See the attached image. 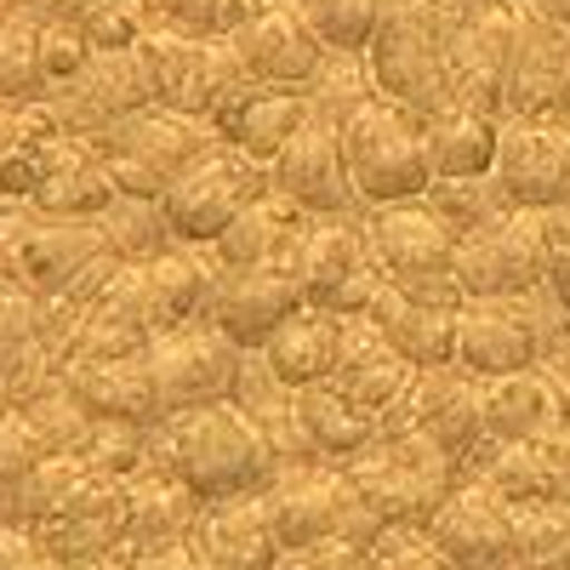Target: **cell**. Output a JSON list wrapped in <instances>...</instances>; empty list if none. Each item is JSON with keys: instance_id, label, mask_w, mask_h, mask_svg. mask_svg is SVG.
<instances>
[{"instance_id": "cell-55", "label": "cell", "mask_w": 570, "mask_h": 570, "mask_svg": "<svg viewBox=\"0 0 570 570\" xmlns=\"http://www.w3.org/2000/svg\"><path fill=\"white\" fill-rule=\"evenodd\" d=\"M23 109H29V104H0V166H7V155L23 142V126H29Z\"/></svg>"}, {"instance_id": "cell-12", "label": "cell", "mask_w": 570, "mask_h": 570, "mask_svg": "<svg viewBox=\"0 0 570 570\" xmlns=\"http://www.w3.org/2000/svg\"><path fill=\"white\" fill-rule=\"evenodd\" d=\"M456 285L468 303L491 297H525L548 285V234L542 212H502L462 234L456 246Z\"/></svg>"}, {"instance_id": "cell-5", "label": "cell", "mask_w": 570, "mask_h": 570, "mask_svg": "<svg viewBox=\"0 0 570 570\" xmlns=\"http://www.w3.org/2000/svg\"><path fill=\"white\" fill-rule=\"evenodd\" d=\"M268 513H274V531L285 548H303V542H354V548H376L389 537V519L376 513L360 485L348 480L343 468L314 462V468H285L279 480L263 491Z\"/></svg>"}, {"instance_id": "cell-50", "label": "cell", "mask_w": 570, "mask_h": 570, "mask_svg": "<svg viewBox=\"0 0 570 570\" xmlns=\"http://www.w3.org/2000/svg\"><path fill=\"white\" fill-rule=\"evenodd\" d=\"M542 234H548V292L570 314V206L542 212Z\"/></svg>"}, {"instance_id": "cell-11", "label": "cell", "mask_w": 570, "mask_h": 570, "mask_svg": "<svg viewBox=\"0 0 570 570\" xmlns=\"http://www.w3.org/2000/svg\"><path fill=\"white\" fill-rule=\"evenodd\" d=\"M149 371L160 389V411L183 416V411L234 400L240 371H246V348L228 343L212 320H188V325H171L149 343Z\"/></svg>"}, {"instance_id": "cell-3", "label": "cell", "mask_w": 570, "mask_h": 570, "mask_svg": "<svg viewBox=\"0 0 570 570\" xmlns=\"http://www.w3.org/2000/svg\"><path fill=\"white\" fill-rule=\"evenodd\" d=\"M343 155H348V177H354V195L365 212L422 200L428 183H434V166H428V115L383 98V91H371V98H360L343 115Z\"/></svg>"}, {"instance_id": "cell-7", "label": "cell", "mask_w": 570, "mask_h": 570, "mask_svg": "<svg viewBox=\"0 0 570 570\" xmlns=\"http://www.w3.org/2000/svg\"><path fill=\"white\" fill-rule=\"evenodd\" d=\"M365 234H371V252L383 263L389 285H400L411 297H428V303H451V308L468 303L462 285H456L462 234L428 200H400V206L365 212Z\"/></svg>"}, {"instance_id": "cell-39", "label": "cell", "mask_w": 570, "mask_h": 570, "mask_svg": "<svg viewBox=\"0 0 570 570\" xmlns=\"http://www.w3.org/2000/svg\"><path fill=\"white\" fill-rule=\"evenodd\" d=\"M52 80L40 63V23L0 18V104H40Z\"/></svg>"}, {"instance_id": "cell-28", "label": "cell", "mask_w": 570, "mask_h": 570, "mask_svg": "<svg viewBox=\"0 0 570 570\" xmlns=\"http://www.w3.org/2000/svg\"><path fill=\"white\" fill-rule=\"evenodd\" d=\"M331 383H337L360 411H371L376 422H383L411 394L416 365L365 314H343V348H337V371H331Z\"/></svg>"}, {"instance_id": "cell-44", "label": "cell", "mask_w": 570, "mask_h": 570, "mask_svg": "<svg viewBox=\"0 0 570 570\" xmlns=\"http://www.w3.org/2000/svg\"><path fill=\"white\" fill-rule=\"evenodd\" d=\"M80 29H86V40L98 46V52L137 46L149 29H160V0H91Z\"/></svg>"}, {"instance_id": "cell-54", "label": "cell", "mask_w": 570, "mask_h": 570, "mask_svg": "<svg viewBox=\"0 0 570 570\" xmlns=\"http://www.w3.org/2000/svg\"><path fill=\"white\" fill-rule=\"evenodd\" d=\"M18 228H23V206L0 223V292L18 285Z\"/></svg>"}, {"instance_id": "cell-15", "label": "cell", "mask_w": 570, "mask_h": 570, "mask_svg": "<svg viewBox=\"0 0 570 570\" xmlns=\"http://www.w3.org/2000/svg\"><path fill=\"white\" fill-rule=\"evenodd\" d=\"M155 104L149 86V63H142L137 46H115V52H91V63L46 91V109L58 115V126L69 137H104L115 120L137 115Z\"/></svg>"}, {"instance_id": "cell-34", "label": "cell", "mask_w": 570, "mask_h": 570, "mask_svg": "<svg viewBox=\"0 0 570 570\" xmlns=\"http://www.w3.org/2000/svg\"><path fill=\"white\" fill-rule=\"evenodd\" d=\"M292 405H297V422H303V440L314 445L320 462L343 468L354 462L360 451H371V440L383 434V422L371 411H360L337 383H314V389H292Z\"/></svg>"}, {"instance_id": "cell-6", "label": "cell", "mask_w": 570, "mask_h": 570, "mask_svg": "<svg viewBox=\"0 0 570 570\" xmlns=\"http://www.w3.org/2000/svg\"><path fill=\"white\" fill-rule=\"evenodd\" d=\"M104 149L109 171H115V188L120 195H137V200H160L166 188L195 166L200 155L217 149V126L212 120H195V115H177V109H137L126 120H115L104 137H91Z\"/></svg>"}, {"instance_id": "cell-53", "label": "cell", "mask_w": 570, "mask_h": 570, "mask_svg": "<svg viewBox=\"0 0 570 570\" xmlns=\"http://www.w3.org/2000/svg\"><path fill=\"white\" fill-rule=\"evenodd\" d=\"M548 502L570 508V428L548 440Z\"/></svg>"}, {"instance_id": "cell-16", "label": "cell", "mask_w": 570, "mask_h": 570, "mask_svg": "<svg viewBox=\"0 0 570 570\" xmlns=\"http://www.w3.org/2000/svg\"><path fill=\"white\" fill-rule=\"evenodd\" d=\"M519 46V0H462L451 29V86L456 104H473L502 120L508 69Z\"/></svg>"}, {"instance_id": "cell-37", "label": "cell", "mask_w": 570, "mask_h": 570, "mask_svg": "<svg viewBox=\"0 0 570 570\" xmlns=\"http://www.w3.org/2000/svg\"><path fill=\"white\" fill-rule=\"evenodd\" d=\"M98 228H104V246L120 263H149L166 246H177V234L166 223V206L160 200H137V195H115V206L98 217Z\"/></svg>"}, {"instance_id": "cell-32", "label": "cell", "mask_w": 570, "mask_h": 570, "mask_svg": "<svg viewBox=\"0 0 570 570\" xmlns=\"http://www.w3.org/2000/svg\"><path fill=\"white\" fill-rule=\"evenodd\" d=\"M308 223H314V217H308L303 206H292L285 195H274V188H268L263 200H252V206L212 240V257L223 263V274H234V268H285Z\"/></svg>"}, {"instance_id": "cell-46", "label": "cell", "mask_w": 570, "mask_h": 570, "mask_svg": "<svg viewBox=\"0 0 570 570\" xmlns=\"http://www.w3.org/2000/svg\"><path fill=\"white\" fill-rule=\"evenodd\" d=\"M52 456L40 445V434L29 428V416L23 411H12L7 422H0V525L12 519V497H18V485L29 480V473Z\"/></svg>"}, {"instance_id": "cell-35", "label": "cell", "mask_w": 570, "mask_h": 570, "mask_svg": "<svg viewBox=\"0 0 570 570\" xmlns=\"http://www.w3.org/2000/svg\"><path fill=\"white\" fill-rule=\"evenodd\" d=\"M502 149V120L473 109V104H445L428 115V166L434 177H491Z\"/></svg>"}, {"instance_id": "cell-22", "label": "cell", "mask_w": 570, "mask_h": 570, "mask_svg": "<svg viewBox=\"0 0 570 570\" xmlns=\"http://www.w3.org/2000/svg\"><path fill=\"white\" fill-rule=\"evenodd\" d=\"M240 69L263 86H308L325 69V40L308 29V18L292 7V0H263V7L228 35Z\"/></svg>"}, {"instance_id": "cell-52", "label": "cell", "mask_w": 570, "mask_h": 570, "mask_svg": "<svg viewBox=\"0 0 570 570\" xmlns=\"http://www.w3.org/2000/svg\"><path fill=\"white\" fill-rule=\"evenodd\" d=\"M131 570H206V559L195 553V542H171V548H149V553H120Z\"/></svg>"}, {"instance_id": "cell-56", "label": "cell", "mask_w": 570, "mask_h": 570, "mask_svg": "<svg viewBox=\"0 0 570 570\" xmlns=\"http://www.w3.org/2000/svg\"><path fill=\"white\" fill-rule=\"evenodd\" d=\"M531 7H542L548 18H559V23H570V0H531Z\"/></svg>"}, {"instance_id": "cell-48", "label": "cell", "mask_w": 570, "mask_h": 570, "mask_svg": "<svg viewBox=\"0 0 570 570\" xmlns=\"http://www.w3.org/2000/svg\"><path fill=\"white\" fill-rule=\"evenodd\" d=\"M91 52H98V46L86 40L80 23H40V63H46V80L52 86L75 80L91 63Z\"/></svg>"}, {"instance_id": "cell-59", "label": "cell", "mask_w": 570, "mask_h": 570, "mask_svg": "<svg viewBox=\"0 0 570 570\" xmlns=\"http://www.w3.org/2000/svg\"><path fill=\"white\" fill-rule=\"evenodd\" d=\"M12 212H18V200H7V195H0V223H7Z\"/></svg>"}, {"instance_id": "cell-1", "label": "cell", "mask_w": 570, "mask_h": 570, "mask_svg": "<svg viewBox=\"0 0 570 570\" xmlns=\"http://www.w3.org/2000/svg\"><path fill=\"white\" fill-rule=\"evenodd\" d=\"M166 434V456L171 473L195 491L200 502H223V497H257L279 480V456L268 451V440L257 434V422L223 400V405H200L160 422Z\"/></svg>"}, {"instance_id": "cell-25", "label": "cell", "mask_w": 570, "mask_h": 570, "mask_svg": "<svg viewBox=\"0 0 570 570\" xmlns=\"http://www.w3.org/2000/svg\"><path fill=\"white\" fill-rule=\"evenodd\" d=\"M303 308V285L292 268H234L217 279L212 325L246 354H263L268 337Z\"/></svg>"}, {"instance_id": "cell-45", "label": "cell", "mask_w": 570, "mask_h": 570, "mask_svg": "<svg viewBox=\"0 0 570 570\" xmlns=\"http://www.w3.org/2000/svg\"><path fill=\"white\" fill-rule=\"evenodd\" d=\"M263 0H160V23L195 40H228Z\"/></svg>"}, {"instance_id": "cell-17", "label": "cell", "mask_w": 570, "mask_h": 570, "mask_svg": "<svg viewBox=\"0 0 570 570\" xmlns=\"http://www.w3.org/2000/svg\"><path fill=\"white\" fill-rule=\"evenodd\" d=\"M497 188L508 212H553L570 206V120H525L502 115Z\"/></svg>"}, {"instance_id": "cell-31", "label": "cell", "mask_w": 570, "mask_h": 570, "mask_svg": "<svg viewBox=\"0 0 570 570\" xmlns=\"http://www.w3.org/2000/svg\"><path fill=\"white\" fill-rule=\"evenodd\" d=\"M365 320L383 331V337H389L416 371H428V365H456V320H462V308L411 297V292H400V285L383 279V285H376V297H371V308H365Z\"/></svg>"}, {"instance_id": "cell-14", "label": "cell", "mask_w": 570, "mask_h": 570, "mask_svg": "<svg viewBox=\"0 0 570 570\" xmlns=\"http://www.w3.org/2000/svg\"><path fill=\"white\" fill-rule=\"evenodd\" d=\"M389 428H422V434L434 440L440 451H451L462 462V473H468L473 451L491 440V428H485V383L468 376L462 365H428V371H416L411 394L383 416V434Z\"/></svg>"}, {"instance_id": "cell-41", "label": "cell", "mask_w": 570, "mask_h": 570, "mask_svg": "<svg viewBox=\"0 0 570 570\" xmlns=\"http://www.w3.org/2000/svg\"><path fill=\"white\" fill-rule=\"evenodd\" d=\"M18 411L29 416V428L40 434V445L52 451V456H75V451L86 445V434H91V422H98V416H91V411L69 394L63 376H58V383H46L40 394H29Z\"/></svg>"}, {"instance_id": "cell-33", "label": "cell", "mask_w": 570, "mask_h": 570, "mask_svg": "<svg viewBox=\"0 0 570 570\" xmlns=\"http://www.w3.org/2000/svg\"><path fill=\"white\" fill-rule=\"evenodd\" d=\"M337 348H343V314L303 303L268 337L263 365L279 376L285 389H314V383H331V371H337Z\"/></svg>"}, {"instance_id": "cell-23", "label": "cell", "mask_w": 570, "mask_h": 570, "mask_svg": "<svg viewBox=\"0 0 570 570\" xmlns=\"http://www.w3.org/2000/svg\"><path fill=\"white\" fill-rule=\"evenodd\" d=\"M434 542L451 570H508L513 564V502H502L485 480H462L451 502L428 519Z\"/></svg>"}, {"instance_id": "cell-27", "label": "cell", "mask_w": 570, "mask_h": 570, "mask_svg": "<svg viewBox=\"0 0 570 570\" xmlns=\"http://www.w3.org/2000/svg\"><path fill=\"white\" fill-rule=\"evenodd\" d=\"M188 542H195V553L206 559V570H274L279 553H285L263 491H257V497L206 502Z\"/></svg>"}, {"instance_id": "cell-42", "label": "cell", "mask_w": 570, "mask_h": 570, "mask_svg": "<svg viewBox=\"0 0 570 570\" xmlns=\"http://www.w3.org/2000/svg\"><path fill=\"white\" fill-rule=\"evenodd\" d=\"M155 428H142V422H91V434H86V445L75 456H86L98 473L131 480V473L149 468V456H155Z\"/></svg>"}, {"instance_id": "cell-24", "label": "cell", "mask_w": 570, "mask_h": 570, "mask_svg": "<svg viewBox=\"0 0 570 570\" xmlns=\"http://www.w3.org/2000/svg\"><path fill=\"white\" fill-rule=\"evenodd\" d=\"M115 171L104 160V149L91 137H69L52 131L40 142V177H35V195L29 212L40 217H104L115 206Z\"/></svg>"}, {"instance_id": "cell-4", "label": "cell", "mask_w": 570, "mask_h": 570, "mask_svg": "<svg viewBox=\"0 0 570 570\" xmlns=\"http://www.w3.org/2000/svg\"><path fill=\"white\" fill-rule=\"evenodd\" d=\"M343 473L360 485V497L389 519V531H428L451 491L468 480L462 462L451 451H440L422 428H389L376 434L371 451H360L354 462H343Z\"/></svg>"}, {"instance_id": "cell-30", "label": "cell", "mask_w": 570, "mask_h": 570, "mask_svg": "<svg viewBox=\"0 0 570 570\" xmlns=\"http://www.w3.org/2000/svg\"><path fill=\"white\" fill-rule=\"evenodd\" d=\"M200 497L188 491L171 468L149 462L142 473L126 480V542L120 553H149V548H171L195 537V519H200Z\"/></svg>"}, {"instance_id": "cell-40", "label": "cell", "mask_w": 570, "mask_h": 570, "mask_svg": "<svg viewBox=\"0 0 570 570\" xmlns=\"http://www.w3.org/2000/svg\"><path fill=\"white\" fill-rule=\"evenodd\" d=\"M292 7L308 18V29L325 40V52H343V58H360L376 23H383V7L389 0H292Z\"/></svg>"}, {"instance_id": "cell-20", "label": "cell", "mask_w": 570, "mask_h": 570, "mask_svg": "<svg viewBox=\"0 0 570 570\" xmlns=\"http://www.w3.org/2000/svg\"><path fill=\"white\" fill-rule=\"evenodd\" d=\"M29 531L63 564H91V559L120 553V542H126V480L98 473L86 462V473L63 491V502Z\"/></svg>"}, {"instance_id": "cell-8", "label": "cell", "mask_w": 570, "mask_h": 570, "mask_svg": "<svg viewBox=\"0 0 570 570\" xmlns=\"http://www.w3.org/2000/svg\"><path fill=\"white\" fill-rule=\"evenodd\" d=\"M142 63H149V86H155V104L177 109V115H195V120H217V109L234 98L240 86H252V75L240 69L228 40H195L183 29H149L137 40Z\"/></svg>"}, {"instance_id": "cell-38", "label": "cell", "mask_w": 570, "mask_h": 570, "mask_svg": "<svg viewBox=\"0 0 570 570\" xmlns=\"http://www.w3.org/2000/svg\"><path fill=\"white\" fill-rule=\"evenodd\" d=\"M513 570H570V508L564 502L513 508Z\"/></svg>"}, {"instance_id": "cell-2", "label": "cell", "mask_w": 570, "mask_h": 570, "mask_svg": "<svg viewBox=\"0 0 570 570\" xmlns=\"http://www.w3.org/2000/svg\"><path fill=\"white\" fill-rule=\"evenodd\" d=\"M456 12H462V0H389L371 46L360 52L371 86L422 115L456 104V86H451Z\"/></svg>"}, {"instance_id": "cell-49", "label": "cell", "mask_w": 570, "mask_h": 570, "mask_svg": "<svg viewBox=\"0 0 570 570\" xmlns=\"http://www.w3.org/2000/svg\"><path fill=\"white\" fill-rule=\"evenodd\" d=\"M274 570H371V553L354 542H303L285 548Z\"/></svg>"}, {"instance_id": "cell-18", "label": "cell", "mask_w": 570, "mask_h": 570, "mask_svg": "<svg viewBox=\"0 0 570 570\" xmlns=\"http://www.w3.org/2000/svg\"><path fill=\"white\" fill-rule=\"evenodd\" d=\"M542 292V285H537ZM537 292L525 297H491V303H462L456 320V365L468 376H513V371H531L548 360L542 343V325H537Z\"/></svg>"}, {"instance_id": "cell-29", "label": "cell", "mask_w": 570, "mask_h": 570, "mask_svg": "<svg viewBox=\"0 0 570 570\" xmlns=\"http://www.w3.org/2000/svg\"><path fill=\"white\" fill-rule=\"evenodd\" d=\"M63 383H69V394H75L91 416H98V422H142V428L166 422L155 371H149V354L75 360V365H63Z\"/></svg>"}, {"instance_id": "cell-21", "label": "cell", "mask_w": 570, "mask_h": 570, "mask_svg": "<svg viewBox=\"0 0 570 570\" xmlns=\"http://www.w3.org/2000/svg\"><path fill=\"white\" fill-rule=\"evenodd\" d=\"M104 228L98 217H40L23 206L18 228V285L35 297H69L75 285L91 274V263H104Z\"/></svg>"}, {"instance_id": "cell-51", "label": "cell", "mask_w": 570, "mask_h": 570, "mask_svg": "<svg viewBox=\"0 0 570 570\" xmlns=\"http://www.w3.org/2000/svg\"><path fill=\"white\" fill-rule=\"evenodd\" d=\"M0 570H75L23 525H0Z\"/></svg>"}, {"instance_id": "cell-36", "label": "cell", "mask_w": 570, "mask_h": 570, "mask_svg": "<svg viewBox=\"0 0 570 570\" xmlns=\"http://www.w3.org/2000/svg\"><path fill=\"white\" fill-rule=\"evenodd\" d=\"M149 274V292L160 303V320L166 331L171 325H188V320H212V303H217V279H223V263L212 257V246H166L160 257L142 263Z\"/></svg>"}, {"instance_id": "cell-13", "label": "cell", "mask_w": 570, "mask_h": 570, "mask_svg": "<svg viewBox=\"0 0 570 570\" xmlns=\"http://www.w3.org/2000/svg\"><path fill=\"white\" fill-rule=\"evenodd\" d=\"M268 177H274V195L303 206L308 217H365L343 155V115H331L325 104H314V115L268 166Z\"/></svg>"}, {"instance_id": "cell-19", "label": "cell", "mask_w": 570, "mask_h": 570, "mask_svg": "<svg viewBox=\"0 0 570 570\" xmlns=\"http://www.w3.org/2000/svg\"><path fill=\"white\" fill-rule=\"evenodd\" d=\"M502 115L525 120H570V23L519 0V46L508 69Z\"/></svg>"}, {"instance_id": "cell-26", "label": "cell", "mask_w": 570, "mask_h": 570, "mask_svg": "<svg viewBox=\"0 0 570 570\" xmlns=\"http://www.w3.org/2000/svg\"><path fill=\"white\" fill-rule=\"evenodd\" d=\"M308 115H314V91L308 86H263V80H252L217 109L212 126H217V137L228 142V149L274 166L279 149L297 137V126Z\"/></svg>"}, {"instance_id": "cell-47", "label": "cell", "mask_w": 570, "mask_h": 570, "mask_svg": "<svg viewBox=\"0 0 570 570\" xmlns=\"http://www.w3.org/2000/svg\"><path fill=\"white\" fill-rule=\"evenodd\" d=\"M40 320H46V297L23 292V285H7V292H0V365L23 360V354H46ZM46 360H52V354H46Z\"/></svg>"}, {"instance_id": "cell-58", "label": "cell", "mask_w": 570, "mask_h": 570, "mask_svg": "<svg viewBox=\"0 0 570 570\" xmlns=\"http://www.w3.org/2000/svg\"><path fill=\"white\" fill-rule=\"evenodd\" d=\"M12 411H18V405H12V394H7V389H0V422H7Z\"/></svg>"}, {"instance_id": "cell-10", "label": "cell", "mask_w": 570, "mask_h": 570, "mask_svg": "<svg viewBox=\"0 0 570 570\" xmlns=\"http://www.w3.org/2000/svg\"><path fill=\"white\" fill-rule=\"evenodd\" d=\"M268 188H274V177H268L263 160H252L240 149H228V142H217L212 155H200L195 166H188L166 188L160 206H166V223H171V234H177L183 246H212L252 200L268 195Z\"/></svg>"}, {"instance_id": "cell-57", "label": "cell", "mask_w": 570, "mask_h": 570, "mask_svg": "<svg viewBox=\"0 0 570 570\" xmlns=\"http://www.w3.org/2000/svg\"><path fill=\"white\" fill-rule=\"evenodd\" d=\"M75 570H131L120 553H109V559H91V564H75Z\"/></svg>"}, {"instance_id": "cell-9", "label": "cell", "mask_w": 570, "mask_h": 570, "mask_svg": "<svg viewBox=\"0 0 570 570\" xmlns=\"http://www.w3.org/2000/svg\"><path fill=\"white\" fill-rule=\"evenodd\" d=\"M285 268L297 274L303 303L331 314H365L376 285H383V263L371 252L365 217H314Z\"/></svg>"}, {"instance_id": "cell-43", "label": "cell", "mask_w": 570, "mask_h": 570, "mask_svg": "<svg viewBox=\"0 0 570 570\" xmlns=\"http://www.w3.org/2000/svg\"><path fill=\"white\" fill-rule=\"evenodd\" d=\"M422 200L434 206L456 234H468V228H480V223H491V217H502V212H508L497 177H434Z\"/></svg>"}]
</instances>
